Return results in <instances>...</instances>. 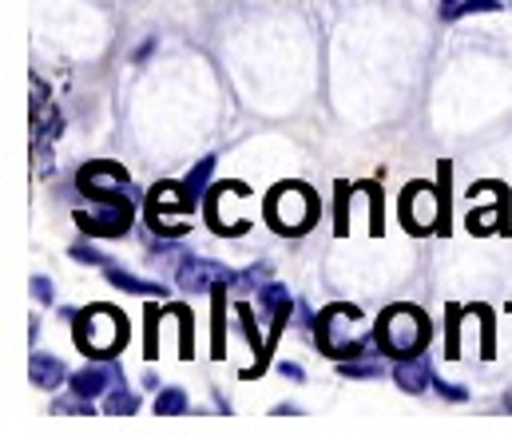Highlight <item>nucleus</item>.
I'll use <instances>...</instances> for the list:
<instances>
[{
    "label": "nucleus",
    "instance_id": "f257e3e1",
    "mask_svg": "<svg viewBox=\"0 0 512 448\" xmlns=\"http://www.w3.org/2000/svg\"><path fill=\"white\" fill-rule=\"evenodd\" d=\"M314 326H318V345H322V353L334 357V361H354V357L370 353V349H366L370 322H366V314H362L358 306H346V302L326 306V310L314 318Z\"/></svg>",
    "mask_w": 512,
    "mask_h": 448
},
{
    "label": "nucleus",
    "instance_id": "f03ea898",
    "mask_svg": "<svg viewBox=\"0 0 512 448\" xmlns=\"http://www.w3.org/2000/svg\"><path fill=\"white\" fill-rule=\"evenodd\" d=\"M429 318L425 310L409 306V302H397V306H385L374 337H378V349L385 357H413V353H425L429 345Z\"/></svg>",
    "mask_w": 512,
    "mask_h": 448
},
{
    "label": "nucleus",
    "instance_id": "7ed1b4c3",
    "mask_svg": "<svg viewBox=\"0 0 512 448\" xmlns=\"http://www.w3.org/2000/svg\"><path fill=\"white\" fill-rule=\"evenodd\" d=\"M128 334V322H124V314L116 306H88L76 318V341L96 361H112L128 345Z\"/></svg>",
    "mask_w": 512,
    "mask_h": 448
},
{
    "label": "nucleus",
    "instance_id": "20e7f679",
    "mask_svg": "<svg viewBox=\"0 0 512 448\" xmlns=\"http://www.w3.org/2000/svg\"><path fill=\"white\" fill-rule=\"evenodd\" d=\"M318 211H322L318 195L310 187H302V183H282L266 199V219L278 234H306L310 226L318 223Z\"/></svg>",
    "mask_w": 512,
    "mask_h": 448
},
{
    "label": "nucleus",
    "instance_id": "39448f33",
    "mask_svg": "<svg viewBox=\"0 0 512 448\" xmlns=\"http://www.w3.org/2000/svg\"><path fill=\"white\" fill-rule=\"evenodd\" d=\"M76 187H80V195L96 199L100 207H112V203H135V199H131L128 171H124L120 163H108V159L88 163V167L76 175Z\"/></svg>",
    "mask_w": 512,
    "mask_h": 448
},
{
    "label": "nucleus",
    "instance_id": "423d86ee",
    "mask_svg": "<svg viewBox=\"0 0 512 448\" xmlns=\"http://www.w3.org/2000/svg\"><path fill=\"white\" fill-rule=\"evenodd\" d=\"M175 282H179V290H187V294H215V290H223V286H235V274H231L227 266L211 262V258H187V262L179 266Z\"/></svg>",
    "mask_w": 512,
    "mask_h": 448
},
{
    "label": "nucleus",
    "instance_id": "0eeeda50",
    "mask_svg": "<svg viewBox=\"0 0 512 448\" xmlns=\"http://www.w3.org/2000/svg\"><path fill=\"white\" fill-rule=\"evenodd\" d=\"M437 191L429 183H409L401 191V223L409 226L413 234H425L429 226L437 223Z\"/></svg>",
    "mask_w": 512,
    "mask_h": 448
},
{
    "label": "nucleus",
    "instance_id": "6e6552de",
    "mask_svg": "<svg viewBox=\"0 0 512 448\" xmlns=\"http://www.w3.org/2000/svg\"><path fill=\"white\" fill-rule=\"evenodd\" d=\"M191 207H195V203H191V195L183 191V183H159V187L151 191V199H147V223L163 234V230H167V215H187Z\"/></svg>",
    "mask_w": 512,
    "mask_h": 448
},
{
    "label": "nucleus",
    "instance_id": "1a4fd4ad",
    "mask_svg": "<svg viewBox=\"0 0 512 448\" xmlns=\"http://www.w3.org/2000/svg\"><path fill=\"white\" fill-rule=\"evenodd\" d=\"M131 215H135V203H112V207H100L96 215H76V223L84 234H92V238H116V234H124L131 223Z\"/></svg>",
    "mask_w": 512,
    "mask_h": 448
},
{
    "label": "nucleus",
    "instance_id": "9d476101",
    "mask_svg": "<svg viewBox=\"0 0 512 448\" xmlns=\"http://www.w3.org/2000/svg\"><path fill=\"white\" fill-rule=\"evenodd\" d=\"M393 381L401 393H425L433 385V369L425 361V353H413V357H397L393 365Z\"/></svg>",
    "mask_w": 512,
    "mask_h": 448
},
{
    "label": "nucleus",
    "instance_id": "9b49d317",
    "mask_svg": "<svg viewBox=\"0 0 512 448\" xmlns=\"http://www.w3.org/2000/svg\"><path fill=\"white\" fill-rule=\"evenodd\" d=\"M72 393H80V397H100L108 385H120V373L116 369H104V365H88V369H80V373H72Z\"/></svg>",
    "mask_w": 512,
    "mask_h": 448
},
{
    "label": "nucleus",
    "instance_id": "f8f14e48",
    "mask_svg": "<svg viewBox=\"0 0 512 448\" xmlns=\"http://www.w3.org/2000/svg\"><path fill=\"white\" fill-rule=\"evenodd\" d=\"M28 377H32V385H36V389H60V385L68 381L64 365H60L56 357H48V353H36V357H32Z\"/></svg>",
    "mask_w": 512,
    "mask_h": 448
},
{
    "label": "nucleus",
    "instance_id": "ddd939ff",
    "mask_svg": "<svg viewBox=\"0 0 512 448\" xmlns=\"http://www.w3.org/2000/svg\"><path fill=\"white\" fill-rule=\"evenodd\" d=\"M108 282H112V286H120L124 294H147V298H167V286L143 282V278H135V274H128V270H120V266H108Z\"/></svg>",
    "mask_w": 512,
    "mask_h": 448
},
{
    "label": "nucleus",
    "instance_id": "4468645a",
    "mask_svg": "<svg viewBox=\"0 0 512 448\" xmlns=\"http://www.w3.org/2000/svg\"><path fill=\"white\" fill-rule=\"evenodd\" d=\"M258 298H262V310L270 314V322H278V318H286V310H294V298H290L286 286H278V282L258 286Z\"/></svg>",
    "mask_w": 512,
    "mask_h": 448
},
{
    "label": "nucleus",
    "instance_id": "2eb2a0df",
    "mask_svg": "<svg viewBox=\"0 0 512 448\" xmlns=\"http://www.w3.org/2000/svg\"><path fill=\"white\" fill-rule=\"evenodd\" d=\"M211 171H215V155H207V159H199V163L191 167V175L183 179V191L191 195V203H199V195L207 191V179H211Z\"/></svg>",
    "mask_w": 512,
    "mask_h": 448
},
{
    "label": "nucleus",
    "instance_id": "dca6fc26",
    "mask_svg": "<svg viewBox=\"0 0 512 448\" xmlns=\"http://www.w3.org/2000/svg\"><path fill=\"white\" fill-rule=\"evenodd\" d=\"M501 0H461V4H445L441 16L445 20H461V16H473V12H497Z\"/></svg>",
    "mask_w": 512,
    "mask_h": 448
},
{
    "label": "nucleus",
    "instance_id": "f3484780",
    "mask_svg": "<svg viewBox=\"0 0 512 448\" xmlns=\"http://www.w3.org/2000/svg\"><path fill=\"white\" fill-rule=\"evenodd\" d=\"M155 413H163V417L187 413V393H183V389H163V393L155 397Z\"/></svg>",
    "mask_w": 512,
    "mask_h": 448
},
{
    "label": "nucleus",
    "instance_id": "a211bd4d",
    "mask_svg": "<svg viewBox=\"0 0 512 448\" xmlns=\"http://www.w3.org/2000/svg\"><path fill=\"white\" fill-rule=\"evenodd\" d=\"M338 369H342V377H382L385 369L378 361H338Z\"/></svg>",
    "mask_w": 512,
    "mask_h": 448
},
{
    "label": "nucleus",
    "instance_id": "6ab92c4d",
    "mask_svg": "<svg viewBox=\"0 0 512 448\" xmlns=\"http://www.w3.org/2000/svg\"><path fill=\"white\" fill-rule=\"evenodd\" d=\"M139 409V397L128 389H116L112 397H104V413H135Z\"/></svg>",
    "mask_w": 512,
    "mask_h": 448
},
{
    "label": "nucleus",
    "instance_id": "aec40b11",
    "mask_svg": "<svg viewBox=\"0 0 512 448\" xmlns=\"http://www.w3.org/2000/svg\"><path fill=\"white\" fill-rule=\"evenodd\" d=\"M52 413H92V405H88V397H60V401H52Z\"/></svg>",
    "mask_w": 512,
    "mask_h": 448
},
{
    "label": "nucleus",
    "instance_id": "412c9836",
    "mask_svg": "<svg viewBox=\"0 0 512 448\" xmlns=\"http://www.w3.org/2000/svg\"><path fill=\"white\" fill-rule=\"evenodd\" d=\"M266 274H270L266 266H251V270L235 274V286H239V290H255V286H262V278H266Z\"/></svg>",
    "mask_w": 512,
    "mask_h": 448
},
{
    "label": "nucleus",
    "instance_id": "4be33fe9",
    "mask_svg": "<svg viewBox=\"0 0 512 448\" xmlns=\"http://www.w3.org/2000/svg\"><path fill=\"white\" fill-rule=\"evenodd\" d=\"M457 322H461V310L457 306H449V357H461V337H457Z\"/></svg>",
    "mask_w": 512,
    "mask_h": 448
},
{
    "label": "nucleus",
    "instance_id": "5701e85b",
    "mask_svg": "<svg viewBox=\"0 0 512 448\" xmlns=\"http://www.w3.org/2000/svg\"><path fill=\"white\" fill-rule=\"evenodd\" d=\"M72 258L76 262H88V266H104V254H96L92 246H72Z\"/></svg>",
    "mask_w": 512,
    "mask_h": 448
},
{
    "label": "nucleus",
    "instance_id": "b1692460",
    "mask_svg": "<svg viewBox=\"0 0 512 448\" xmlns=\"http://www.w3.org/2000/svg\"><path fill=\"white\" fill-rule=\"evenodd\" d=\"M346 199H350V187L342 183V187H338V211H334V219H338V234H346Z\"/></svg>",
    "mask_w": 512,
    "mask_h": 448
},
{
    "label": "nucleus",
    "instance_id": "393cba45",
    "mask_svg": "<svg viewBox=\"0 0 512 448\" xmlns=\"http://www.w3.org/2000/svg\"><path fill=\"white\" fill-rule=\"evenodd\" d=\"M32 298L48 306V302H52V282H48V278H32Z\"/></svg>",
    "mask_w": 512,
    "mask_h": 448
},
{
    "label": "nucleus",
    "instance_id": "a878e982",
    "mask_svg": "<svg viewBox=\"0 0 512 448\" xmlns=\"http://www.w3.org/2000/svg\"><path fill=\"white\" fill-rule=\"evenodd\" d=\"M437 393H441L445 401H465V397H469L461 385H449V381H437Z\"/></svg>",
    "mask_w": 512,
    "mask_h": 448
},
{
    "label": "nucleus",
    "instance_id": "bb28decb",
    "mask_svg": "<svg viewBox=\"0 0 512 448\" xmlns=\"http://www.w3.org/2000/svg\"><path fill=\"white\" fill-rule=\"evenodd\" d=\"M278 373H282V377H294V381H302V365H294V361H278Z\"/></svg>",
    "mask_w": 512,
    "mask_h": 448
},
{
    "label": "nucleus",
    "instance_id": "cd10ccee",
    "mask_svg": "<svg viewBox=\"0 0 512 448\" xmlns=\"http://www.w3.org/2000/svg\"><path fill=\"white\" fill-rule=\"evenodd\" d=\"M505 409H509V413H512V389H509V393H505Z\"/></svg>",
    "mask_w": 512,
    "mask_h": 448
},
{
    "label": "nucleus",
    "instance_id": "c85d7f7f",
    "mask_svg": "<svg viewBox=\"0 0 512 448\" xmlns=\"http://www.w3.org/2000/svg\"><path fill=\"white\" fill-rule=\"evenodd\" d=\"M509 4H512V0H509Z\"/></svg>",
    "mask_w": 512,
    "mask_h": 448
}]
</instances>
